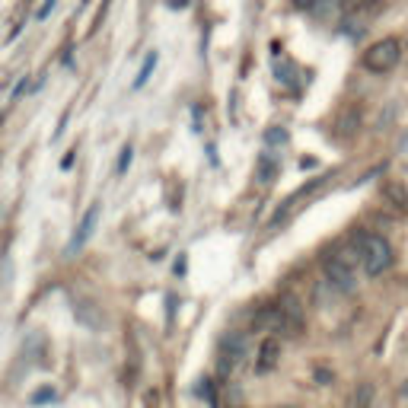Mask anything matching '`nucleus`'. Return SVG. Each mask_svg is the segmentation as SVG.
Here are the masks:
<instances>
[{"mask_svg": "<svg viewBox=\"0 0 408 408\" xmlns=\"http://www.w3.org/2000/svg\"><path fill=\"white\" fill-rule=\"evenodd\" d=\"M358 236V246H360V265L370 278H380L392 268V246L386 236L380 233H354Z\"/></svg>", "mask_w": 408, "mask_h": 408, "instance_id": "nucleus-1", "label": "nucleus"}, {"mask_svg": "<svg viewBox=\"0 0 408 408\" xmlns=\"http://www.w3.org/2000/svg\"><path fill=\"white\" fill-rule=\"evenodd\" d=\"M402 55H405V45L396 35H386V39H376V42L367 45V51L360 55V64L370 74H389L399 67Z\"/></svg>", "mask_w": 408, "mask_h": 408, "instance_id": "nucleus-2", "label": "nucleus"}, {"mask_svg": "<svg viewBox=\"0 0 408 408\" xmlns=\"http://www.w3.org/2000/svg\"><path fill=\"white\" fill-rule=\"evenodd\" d=\"M322 268H325V281H329V287L335 293H354L358 278H354V265L351 262H344L338 252H332V255L322 258Z\"/></svg>", "mask_w": 408, "mask_h": 408, "instance_id": "nucleus-3", "label": "nucleus"}, {"mask_svg": "<svg viewBox=\"0 0 408 408\" xmlns=\"http://www.w3.org/2000/svg\"><path fill=\"white\" fill-rule=\"evenodd\" d=\"M278 313H281V319H278V332L281 338H297V335L303 332V307L297 297H284L281 303H278Z\"/></svg>", "mask_w": 408, "mask_h": 408, "instance_id": "nucleus-4", "label": "nucleus"}, {"mask_svg": "<svg viewBox=\"0 0 408 408\" xmlns=\"http://www.w3.org/2000/svg\"><path fill=\"white\" fill-rule=\"evenodd\" d=\"M249 354V338L242 332H230L224 338V354H220V370L224 373H233L236 367L242 364V358Z\"/></svg>", "mask_w": 408, "mask_h": 408, "instance_id": "nucleus-5", "label": "nucleus"}, {"mask_svg": "<svg viewBox=\"0 0 408 408\" xmlns=\"http://www.w3.org/2000/svg\"><path fill=\"white\" fill-rule=\"evenodd\" d=\"M99 211H102V204H99V201L86 208V214L80 217V224H77L74 236H70V242H67V255H74L77 249H84L86 242H90V236L96 233V224H99Z\"/></svg>", "mask_w": 408, "mask_h": 408, "instance_id": "nucleus-6", "label": "nucleus"}, {"mask_svg": "<svg viewBox=\"0 0 408 408\" xmlns=\"http://www.w3.org/2000/svg\"><path fill=\"white\" fill-rule=\"evenodd\" d=\"M278 360H281V338L278 335H268L265 342L258 344V354H255V370L258 373H268L275 370Z\"/></svg>", "mask_w": 408, "mask_h": 408, "instance_id": "nucleus-7", "label": "nucleus"}, {"mask_svg": "<svg viewBox=\"0 0 408 408\" xmlns=\"http://www.w3.org/2000/svg\"><path fill=\"white\" fill-rule=\"evenodd\" d=\"M278 169H281V163H278V153L265 150L262 157H258V163H255V179L262 185H271V182H275V175H278Z\"/></svg>", "mask_w": 408, "mask_h": 408, "instance_id": "nucleus-8", "label": "nucleus"}, {"mask_svg": "<svg viewBox=\"0 0 408 408\" xmlns=\"http://www.w3.org/2000/svg\"><path fill=\"white\" fill-rule=\"evenodd\" d=\"M157 64H159V51L153 48L147 58H144V64H141V70H137V77H134V84H131V90H144L147 86V80H150V74L157 70Z\"/></svg>", "mask_w": 408, "mask_h": 408, "instance_id": "nucleus-9", "label": "nucleus"}, {"mask_svg": "<svg viewBox=\"0 0 408 408\" xmlns=\"http://www.w3.org/2000/svg\"><path fill=\"white\" fill-rule=\"evenodd\" d=\"M383 198L392 201V208H396V204H399L402 211L408 208V188L402 182H386L383 185Z\"/></svg>", "mask_w": 408, "mask_h": 408, "instance_id": "nucleus-10", "label": "nucleus"}, {"mask_svg": "<svg viewBox=\"0 0 408 408\" xmlns=\"http://www.w3.org/2000/svg\"><path fill=\"white\" fill-rule=\"evenodd\" d=\"M93 309H96V307H93V303L80 300V303H74V316L80 319V322H84V325H90V329H99V322H102V319L96 316Z\"/></svg>", "mask_w": 408, "mask_h": 408, "instance_id": "nucleus-11", "label": "nucleus"}, {"mask_svg": "<svg viewBox=\"0 0 408 408\" xmlns=\"http://www.w3.org/2000/svg\"><path fill=\"white\" fill-rule=\"evenodd\" d=\"M313 13L322 17V19H338V17H342V0H316Z\"/></svg>", "mask_w": 408, "mask_h": 408, "instance_id": "nucleus-12", "label": "nucleus"}, {"mask_svg": "<svg viewBox=\"0 0 408 408\" xmlns=\"http://www.w3.org/2000/svg\"><path fill=\"white\" fill-rule=\"evenodd\" d=\"M265 144H268V147H281V144H287V131H284L281 125L268 128V131H265Z\"/></svg>", "mask_w": 408, "mask_h": 408, "instance_id": "nucleus-13", "label": "nucleus"}, {"mask_svg": "<svg viewBox=\"0 0 408 408\" xmlns=\"http://www.w3.org/2000/svg\"><path fill=\"white\" fill-rule=\"evenodd\" d=\"M131 159H134V147H131V144H125V147H122V153H118V166H115V173H118V175H125V173H128V166H131Z\"/></svg>", "mask_w": 408, "mask_h": 408, "instance_id": "nucleus-14", "label": "nucleus"}, {"mask_svg": "<svg viewBox=\"0 0 408 408\" xmlns=\"http://www.w3.org/2000/svg\"><path fill=\"white\" fill-rule=\"evenodd\" d=\"M55 7H58V0H45L42 7L35 10V19H39V23H42V19H48V13H51Z\"/></svg>", "mask_w": 408, "mask_h": 408, "instance_id": "nucleus-15", "label": "nucleus"}, {"mask_svg": "<svg viewBox=\"0 0 408 408\" xmlns=\"http://www.w3.org/2000/svg\"><path fill=\"white\" fill-rule=\"evenodd\" d=\"M293 7L297 10H313L316 7V0H293Z\"/></svg>", "mask_w": 408, "mask_h": 408, "instance_id": "nucleus-16", "label": "nucleus"}, {"mask_svg": "<svg viewBox=\"0 0 408 408\" xmlns=\"http://www.w3.org/2000/svg\"><path fill=\"white\" fill-rule=\"evenodd\" d=\"M26 90H29V80H19V84H17V90H13V99H19V96H23Z\"/></svg>", "mask_w": 408, "mask_h": 408, "instance_id": "nucleus-17", "label": "nucleus"}, {"mask_svg": "<svg viewBox=\"0 0 408 408\" xmlns=\"http://www.w3.org/2000/svg\"><path fill=\"white\" fill-rule=\"evenodd\" d=\"M169 7H173V10H185V7H188V0H169Z\"/></svg>", "mask_w": 408, "mask_h": 408, "instance_id": "nucleus-18", "label": "nucleus"}, {"mask_svg": "<svg viewBox=\"0 0 408 408\" xmlns=\"http://www.w3.org/2000/svg\"><path fill=\"white\" fill-rule=\"evenodd\" d=\"M271 408H297V405H271Z\"/></svg>", "mask_w": 408, "mask_h": 408, "instance_id": "nucleus-19", "label": "nucleus"}, {"mask_svg": "<svg viewBox=\"0 0 408 408\" xmlns=\"http://www.w3.org/2000/svg\"><path fill=\"white\" fill-rule=\"evenodd\" d=\"M354 3H360V0H354Z\"/></svg>", "mask_w": 408, "mask_h": 408, "instance_id": "nucleus-20", "label": "nucleus"}, {"mask_svg": "<svg viewBox=\"0 0 408 408\" xmlns=\"http://www.w3.org/2000/svg\"><path fill=\"white\" fill-rule=\"evenodd\" d=\"M0 122H3V118H0Z\"/></svg>", "mask_w": 408, "mask_h": 408, "instance_id": "nucleus-21", "label": "nucleus"}, {"mask_svg": "<svg viewBox=\"0 0 408 408\" xmlns=\"http://www.w3.org/2000/svg\"><path fill=\"white\" fill-rule=\"evenodd\" d=\"M405 51H408V48H405Z\"/></svg>", "mask_w": 408, "mask_h": 408, "instance_id": "nucleus-22", "label": "nucleus"}]
</instances>
